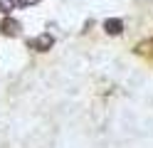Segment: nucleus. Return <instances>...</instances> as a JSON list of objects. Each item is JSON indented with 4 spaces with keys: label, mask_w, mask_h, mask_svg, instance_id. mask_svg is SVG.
Listing matches in <instances>:
<instances>
[{
    "label": "nucleus",
    "mask_w": 153,
    "mask_h": 148,
    "mask_svg": "<svg viewBox=\"0 0 153 148\" xmlns=\"http://www.w3.org/2000/svg\"><path fill=\"white\" fill-rule=\"evenodd\" d=\"M0 32L7 35V37H15L17 32H20V22H17V20H13V17H5L3 22H0Z\"/></svg>",
    "instance_id": "f257e3e1"
},
{
    "label": "nucleus",
    "mask_w": 153,
    "mask_h": 148,
    "mask_svg": "<svg viewBox=\"0 0 153 148\" xmlns=\"http://www.w3.org/2000/svg\"><path fill=\"white\" fill-rule=\"evenodd\" d=\"M52 42H54V39H52L50 35H40L37 39H32V42H30V47H35L37 52H47V49L52 47Z\"/></svg>",
    "instance_id": "f03ea898"
},
{
    "label": "nucleus",
    "mask_w": 153,
    "mask_h": 148,
    "mask_svg": "<svg viewBox=\"0 0 153 148\" xmlns=\"http://www.w3.org/2000/svg\"><path fill=\"white\" fill-rule=\"evenodd\" d=\"M104 30H106V35H121L123 32V22L119 17H109L106 22H104Z\"/></svg>",
    "instance_id": "7ed1b4c3"
},
{
    "label": "nucleus",
    "mask_w": 153,
    "mask_h": 148,
    "mask_svg": "<svg viewBox=\"0 0 153 148\" xmlns=\"http://www.w3.org/2000/svg\"><path fill=\"white\" fill-rule=\"evenodd\" d=\"M15 7V3L13 0H0V13L3 15H10V10Z\"/></svg>",
    "instance_id": "20e7f679"
},
{
    "label": "nucleus",
    "mask_w": 153,
    "mask_h": 148,
    "mask_svg": "<svg viewBox=\"0 0 153 148\" xmlns=\"http://www.w3.org/2000/svg\"><path fill=\"white\" fill-rule=\"evenodd\" d=\"M35 3H40V0H17V7H30V5H35Z\"/></svg>",
    "instance_id": "39448f33"
}]
</instances>
